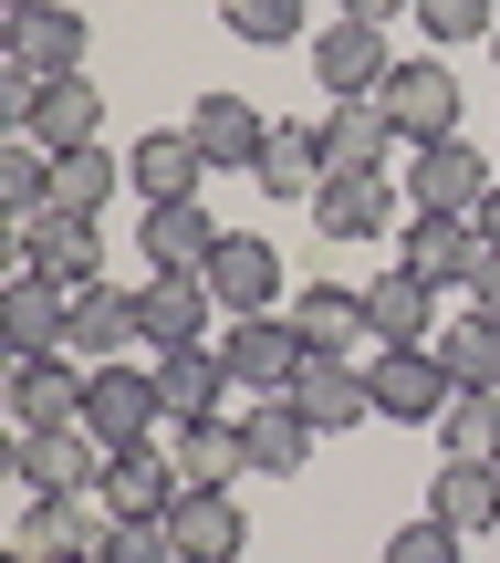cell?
<instances>
[{
	"label": "cell",
	"instance_id": "6da1fadb",
	"mask_svg": "<svg viewBox=\"0 0 500 563\" xmlns=\"http://www.w3.org/2000/svg\"><path fill=\"white\" fill-rule=\"evenodd\" d=\"M84 428L104 449H136V439H167V397H157V365H84Z\"/></svg>",
	"mask_w": 500,
	"mask_h": 563
},
{
	"label": "cell",
	"instance_id": "7a4b0ae2",
	"mask_svg": "<svg viewBox=\"0 0 500 563\" xmlns=\"http://www.w3.org/2000/svg\"><path fill=\"white\" fill-rule=\"evenodd\" d=\"M313 84H323V104H344V95H386V74H397V42H386V21H323L313 42Z\"/></svg>",
	"mask_w": 500,
	"mask_h": 563
},
{
	"label": "cell",
	"instance_id": "3957f363",
	"mask_svg": "<svg viewBox=\"0 0 500 563\" xmlns=\"http://www.w3.org/2000/svg\"><path fill=\"white\" fill-rule=\"evenodd\" d=\"M209 292H220V313L230 323H251V313H281V302H292V272H281V251L260 241V230H230L220 251H209Z\"/></svg>",
	"mask_w": 500,
	"mask_h": 563
},
{
	"label": "cell",
	"instance_id": "277c9868",
	"mask_svg": "<svg viewBox=\"0 0 500 563\" xmlns=\"http://www.w3.org/2000/svg\"><path fill=\"white\" fill-rule=\"evenodd\" d=\"M386 125H397L407 146H438V136H459V74H448L438 53H418V63H397L386 74Z\"/></svg>",
	"mask_w": 500,
	"mask_h": 563
},
{
	"label": "cell",
	"instance_id": "5b68a950",
	"mask_svg": "<svg viewBox=\"0 0 500 563\" xmlns=\"http://www.w3.org/2000/svg\"><path fill=\"white\" fill-rule=\"evenodd\" d=\"M21 543L42 563H84V553L115 543V511H104L95 490H32V501H21Z\"/></svg>",
	"mask_w": 500,
	"mask_h": 563
},
{
	"label": "cell",
	"instance_id": "8992f818",
	"mask_svg": "<svg viewBox=\"0 0 500 563\" xmlns=\"http://www.w3.org/2000/svg\"><path fill=\"white\" fill-rule=\"evenodd\" d=\"M95 501L115 511V522H167V511L188 501V481H178V460H167V439L115 449V460H104V481H95Z\"/></svg>",
	"mask_w": 500,
	"mask_h": 563
},
{
	"label": "cell",
	"instance_id": "52a82bcc",
	"mask_svg": "<svg viewBox=\"0 0 500 563\" xmlns=\"http://www.w3.org/2000/svg\"><path fill=\"white\" fill-rule=\"evenodd\" d=\"M448 397H459V376H448L438 344H397V355H376V418H397V428H438Z\"/></svg>",
	"mask_w": 500,
	"mask_h": 563
},
{
	"label": "cell",
	"instance_id": "ba28073f",
	"mask_svg": "<svg viewBox=\"0 0 500 563\" xmlns=\"http://www.w3.org/2000/svg\"><path fill=\"white\" fill-rule=\"evenodd\" d=\"M302 355H313V344L292 334V313H251V323H230V334H220L230 386H251V397H292Z\"/></svg>",
	"mask_w": 500,
	"mask_h": 563
},
{
	"label": "cell",
	"instance_id": "9c48e42d",
	"mask_svg": "<svg viewBox=\"0 0 500 563\" xmlns=\"http://www.w3.org/2000/svg\"><path fill=\"white\" fill-rule=\"evenodd\" d=\"M84 11H63V0H32V11H11V32H0V63H21L32 84H74L84 74Z\"/></svg>",
	"mask_w": 500,
	"mask_h": 563
},
{
	"label": "cell",
	"instance_id": "30bf717a",
	"mask_svg": "<svg viewBox=\"0 0 500 563\" xmlns=\"http://www.w3.org/2000/svg\"><path fill=\"white\" fill-rule=\"evenodd\" d=\"M323 178H386V167H397V125H386V104L376 95H344V104H323Z\"/></svg>",
	"mask_w": 500,
	"mask_h": 563
},
{
	"label": "cell",
	"instance_id": "8fae6325",
	"mask_svg": "<svg viewBox=\"0 0 500 563\" xmlns=\"http://www.w3.org/2000/svg\"><path fill=\"white\" fill-rule=\"evenodd\" d=\"M178 125L199 136L209 178H251V167H260V146H271V115H260L251 95H199V104H188Z\"/></svg>",
	"mask_w": 500,
	"mask_h": 563
},
{
	"label": "cell",
	"instance_id": "7c38bea8",
	"mask_svg": "<svg viewBox=\"0 0 500 563\" xmlns=\"http://www.w3.org/2000/svg\"><path fill=\"white\" fill-rule=\"evenodd\" d=\"M438 292L448 282H427V272H386V282H365V344L376 355H397V344H438Z\"/></svg>",
	"mask_w": 500,
	"mask_h": 563
},
{
	"label": "cell",
	"instance_id": "4fadbf2b",
	"mask_svg": "<svg viewBox=\"0 0 500 563\" xmlns=\"http://www.w3.org/2000/svg\"><path fill=\"white\" fill-rule=\"evenodd\" d=\"M292 407L323 428V439H344V428H365V418H376V365H355V355H302Z\"/></svg>",
	"mask_w": 500,
	"mask_h": 563
},
{
	"label": "cell",
	"instance_id": "5bb4252c",
	"mask_svg": "<svg viewBox=\"0 0 500 563\" xmlns=\"http://www.w3.org/2000/svg\"><path fill=\"white\" fill-rule=\"evenodd\" d=\"M63 323H74V292H63L53 272L21 262L0 282V344H11V355H63Z\"/></svg>",
	"mask_w": 500,
	"mask_h": 563
},
{
	"label": "cell",
	"instance_id": "9a60e30c",
	"mask_svg": "<svg viewBox=\"0 0 500 563\" xmlns=\"http://www.w3.org/2000/svg\"><path fill=\"white\" fill-rule=\"evenodd\" d=\"M104 460H115V449L95 439V428H32V439L11 449V470H21V490H95L104 481Z\"/></svg>",
	"mask_w": 500,
	"mask_h": 563
},
{
	"label": "cell",
	"instance_id": "2e32d148",
	"mask_svg": "<svg viewBox=\"0 0 500 563\" xmlns=\"http://www.w3.org/2000/svg\"><path fill=\"white\" fill-rule=\"evenodd\" d=\"M313 230L323 241H386V230H407V188L397 178H323L313 188Z\"/></svg>",
	"mask_w": 500,
	"mask_h": 563
},
{
	"label": "cell",
	"instance_id": "e0dca14e",
	"mask_svg": "<svg viewBox=\"0 0 500 563\" xmlns=\"http://www.w3.org/2000/svg\"><path fill=\"white\" fill-rule=\"evenodd\" d=\"M0 397H11L21 439H32V428H74V418H84V365H74V355H11Z\"/></svg>",
	"mask_w": 500,
	"mask_h": 563
},
{
	"label": "cell",
	"instance_id": "ac0fdd59",
	"mask_svg": "<svg viewBox=\"0 0 500 563\" xmlns=\"http://www.w3.org/2000/svg\"><path fill=\"white\" fill-rule=\"evenodd\" d=\"M21 262L53 272L63 292H95L104 282V241H95V220H74V209H42V220H21Z\"/></svg>",
	"mask_w": 500,
	"mask_h": 563
},
{
	"label": "cell",
	"instance_id": "d6986e66",
	"mask_svg": "<svg viewBox=\"0 0 500 563\" xmlns=\"http://www.w3.org/2000/svg\"><path fill=\"white\" fill-rule=\"evenodd\" d=\"M167 460H178L188 490H241L251 428H241V418H178V428H167Z\"/></svg>",
	"mask_w": 500,
	"mask_h": 563
},
{
	"label": "cell",
	"instance_id": "ffe728a7",
	"mask_svg": "<svg viewBox=\"0 0 500 563\" xmlns=\"http://www.w3.org/2000/svg\"><path fill=\"white\" fill-rule=\"evenodd\" d=\"M230 230L209 220L199 199H146V220H136V251H146V272H209V251H220Z\"/></svg>",
	"mask_w": 500,
	"mask_h": 563
},
{
	"label": "cell",
	"instance_id": "44dd1931",
	"mask_svg": "<svg viewBox=\"0 0 500 563\" xmlns=\"http://www.w3.org/2000/svg\"><path fill=\"white\" fill-rule=\"evenodd\" d=\"M209 282L199 272H157V282H136V344H209Z\"/></svg>",
	"mask_w": 500,
	"mask_h": 563
},
{
	"label": "cell",
	"instance_id": "7402d4cb",
	"mask_svg": "<svg viewBox=\"0 0 500 563\" xmlns=\"http://www.w3.org/2000/svg\"><path fill=\"white\" fill-rule=\"evenodd\" d=\"M407 199H418V209H469V220H480V199H490V157H480L469 136L418 146V167H407Z\"/></svg>",
	"mask_w": 500,
	"mask_h": 563
},
{
	"label": "cell",
	"instance_id": "603a6c76",
	"mask_svg": "<svg viewBox=\"0 0 500 563\" xmlns=\"http://www.w3.org/2000/svg\"><path fill=\"white\" fill-rule=\"evenodd\" d=\"M480 251H490V230L469 220V209H407V272L469 282V272H480Z\"/></svg>",
	"mask_w": 500,
	"mask_h": 563
},
{
	"label": "cell",
	"instance_id": "cb8c5ba5",
	"mask_svg": "<svg viewBox=\"0 0 500 563\" xmlns=\"http://www.w3.org/2000/svg\"><path fill=\"white\" fill-rule=\"evenodd\" d=\"M167 532H178V563H241V553H251L241 490H188V501L167 511Z\"/></svg>",
	"mask_w": 500,
	"mask_h": 563
},
{
	"label": "cell",
	"instance_id": "d4e9b609",
	"mask_svg": "<svg viewBox=\"0 0 500 563\" xmlns=\"http://www.w3.org/2000/svg\"><path fill=\"white\" fill-rule=\"evenodd\" d=\"M199 178H209V157H199L188 125H146V136L125 146V188H136V199H199Z\"/></svg>",
	"mask_w": 500,
	"mask_h": 563
},
{
	"label": "cell",
	"instance_id": "484cf974",
	"mask_svg": "<svg viewBox=\"0 0 500 563\" xmlns=\"http://www.w3.org/2000/svg\"><path fill=\"white\" fill-rule=\"evenodd\" d=\"M157 397H167V428L178 418H230V365H220V344H167L157 355Z\"/></svg>",
	"mask_w": 500,
	"mask_h": 563
},
{
	"label": "cell",
	"instance_id": "4316f807",
	"mask_svg": "<svg viewBox=\"0 0 500 563\" xmlns=\"http://www.w3.org/2000/svg\"><path fill=\"white\" fill-rule=\"evenodd\" d=\"M125 344H136V282H95V292H74L63 355H74V365H115Z\"/></svg>",
	"mask_w": 500,
	"mask_h": 563
},
{
	"label": "cell",
	"instance_id": "83f0119b",
	"mask_svg": "<svg viewBox=\"0 0 500 563\" xmlns=\"http://www.w3.org/2000/svg\"><path fill=\"white\" fill-rule=\"evenodd\" d=\"M281 313H292V334L313 344V355H355L365 344V282H302Z\"/></svg>",
	"mask_w": 500,
	"mask_h": 563
},
{
	"label": "cell",
	"instance_id": "f1b7e54d",
	"mask_svg": "<svg viewBox=\"0 0 500 563\" xmlns=\"http://www.w3.org/2000/svg\"><path fill=\"white\" fill-rule=\"evenodd\" d=\"M241 428H251V470H260V481H292V470L323 449V428L302 418L292 397H251V418H241Z\"/></svg>",
	"mask_w": 500,
	"mask_h": 563
},
{
	"label": "cell",
	"instance_id": "f546056e",
	"mask_svg": "<svg viewBox=\"0 0 500 563\" xmlns=\"http://www.w3.org/2000/svg\"><path fill=\"white\" fill-rule=\"evenodd\" d=\"M427 511H438L448 532H500V460H438Z\"/></svg>",
	"mask_w": 500,
	"mask_h": 563
},
{
	"label": "cell",
	"instance_id": "4dcf8cb0",
	"mask_svg": "<svg viewBox=\"0 0 500 563\" xmlns=\"http://www.w3.org/2000/svg\"><path fill=\"white\" fill-rule=\"evenodd\" d=\"M251 188H260V199H302V209H313V188H323V136H313V125H271Z\"/></svg>",
	"mask_w": 500,
	"mask_h": 563
},
{
	"label": "cell",
	"instance_id": "1f68e13d",
	"mask_svg": "<svg viewBox=\"0 0 500 563\" xmlns=\"http://www.w3.org/2000/svg\"><path fill=\"white\" fill-rule=\"evenodd\" d=\"M95 125H104V95H95V74H74V84H42L32 146H53V157H74V146H95Z\"/></svg>",
	"mask_w": 500,
	"mask_h": 563
},
{
	"label": "cell",
	"instance_id": "d6a6232c",
	"mask_svg": "<svg viewBox=\"0 0 500 563\" xmlns=\"http://www.w3.org/2000/svg\"><path fill=\"white\" fill-rule=\"evenodd\" d=\"M115 188H125V157H104V146H74V157H53V209H74V220H95Z\"/></svg>",
	"mask_w": 500,
	"mask_h": 563
},
{
	"label": "cell",
	"instance_id": "836d02e7",
	"mask_svg": "<svg viewBox=\"0 0 500 563\" xmlns=\"http://www.w3.org/2000/svg\"><path fill=\"white\" fill-rule=\"evenodd\" d=\"M438 355H448V376H459V386H500V313L469 302L459 323H438Z\"/></svg>",
	"mask_w": 500,
	"mask_h": 563
},
{
	"label": "cell",
	"instance_id": "e575fe53",
	"mask_svg": "<svg viewBox=\"0 0 500 563\" xmlns=\"http://www.w3.org/2000/svg\"><path fill=\"white\" fill-rule=\"evenodd\" d=\"M438 439H448V460H500V386H459Z\"/></svg>",
	"mask_w": 500,
	"mask_h": 563
},
{
	"label": "cell",
	"instance_id": "d590c367",
	"mask_svg": "<svg viewBox=\"0 0 500 563\" xmlns=\"http://www.w3.org/2000/svg\"><path fill=\"white\" fill-rule=\"evenodd\" d=\"M0 209H11V220H42V209H53V146H32V136L0 146Z\"/></svg>",
	"mask_w": 500,
	"mask_h": 563
},
{
	"label": "cell",
	"instance_id": "8d00e7d4",
	"mask_svg": "<svg viewBox=\"0 0 500 563\" xmlns=\"http://www.w3.org/2000/svg\"><path fill=\"white\" fill-rule=\"evenodd\" d=\"M220 32L230 42H313V11H302V0H220Z\"/></svg>",
	"mask_w": 500,
	"mask_h": 563
},
{
	"label": "cell",
	"instance_id": "74e56055",
	"mask_svg": "<svg viewBox=\"0 0 500 563\" xmlns=\"http://www.w3.org/2000/svg\"><path fill=\"white\" fill-rule=\"evenodd\" d=\"M418 32L448 53V42H490V32H500V11H490V0H418Z\"/></svg>",
	"mask_w": 500,
	"mask_h": 563
},
{
	"label": "cell",
	"instance_id": "f35d334b",
	"mask_svg": "<svg viewBox=\"0 0 500 563\" xmlns=\"http://www.w3.org/2000/svg\"><path fill=\"white\" fill-rule=\"evenodd\" d=\"M459 543H469V532H448L438 511H418V522L386 532V563H459Z\"/></svg>",
	"mask_w": 500,
	"mask_h": 563
},
{
	"label": "cell",
	"instance_id": "ab89813d",
	"mask_svg": "<svg viewBox=\"0 0 500 563\" xmlns=\"http://www.w3.org/2000/svg\"><path fill=\"white\" fill-rule=\"evenodd\" d=\"M104 563H178V532H167V522H115Z\"/></svg>",
	"mask_w": 500,
	"mask_h": 563
},
{
	"label": "cell",
	"instance_id": "60d3db41",
	"mask_svg": "<svg viewBox=\"0 0 500 563\" xmlns=\"http://www.w3.org/2000/svg\"><path fill=\"white\" fill-rule=\"evenodd\" d=\"M469 302H480V313H500V241L480 251V272H469Z\"/></svg>",
	"mask_w": 500,
	"mask_h": 563
},
{
	"label": "cell",
	"instance_id": "b9f144b4",
	"mask_svg": "<svg viewBox=\"0 0 500 563\" xmlns=\"http://www.w3.org/2000/svg\"><path fill=\"white\" fill-rule=\"evenodd\" d=\"M397 11H418V0H344V21H397Z\"/></svg>",
	"mask_w": 500,
	"mask_h": 563
},
{
	"label": "cell",
	"instance_id": "7bdbcfd3",
	"mask_svg": "<svg viewBox=\"0 0 500 563\" xmlns=\"http://www.w3.org/2000/svg\"><path fill=\"white\" fill-rule=\"evenodd\" d=\"M480 230H490V241H500V178H490V199H480Z\"/></svg>",
	"mask_w": 500,
	"mask_h": 563
},
{
	"label": "cell",
	"instance_id": "ee69618b",
	"mask_svg": "<svg viewBox=\"0 0 500 563\" xmlns=\"http://www.w3.org/2000/svg\"><path fill=\"white\" fill-rule=\"evenodd\" d=\"M0 563H42V553H32V543H11V553H0Z\"/></svg>",
	"mask_w": 500,
	"mask_h": 563
},
{
	"label": "cell",
	"instance_id": "f6af8a7d",
	"mask_svg": "<svg viewBox=\"0 0 500 563\" xmlns=\"http://www.w3.org/2000/svg\"><path fill=\"white\" fill-rule=\"evenodd\" d=\"M0 11H32V0H0Z\"/></svg>",
	"mask_w": 500,
	"mask_h": 563
},
{
	"label": "cell",
	"instance_id": "bcb514c9",
	"mask_svg": "<svg viewBox=\"0 0 500 563\" xmlns=\"http://www.w3.org/2000/svg\"><path fill=\"white\" fill-rule=\"evenodd\" d=\"M84 563H104V553H84Z\"/></svg>",
	"mask_w": 500,
	"mask_h": 563
},
{
	"label": "cell",
	"instance_id": "7dc6e473",
	"mask_svg": "<svg viewBox=\"0 0 500 563\" xmlns=\"http://www.w3.org/2000/svg\"><path fill=\"white\" fill-rule=\"evenodd\" d=\"M490 53H500V32H490Z\"/></svg>",
	"mask_w": 500,
	"mask_h": 563
}]
</instances>
